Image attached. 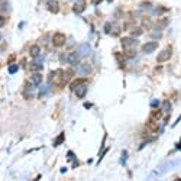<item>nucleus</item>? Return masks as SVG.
Segmentation results:
<instances>
[{"instance_id":"f257e3e1","label":"nucleus","mask_w":181,"mask_h":181,"mask_svg":"<svg viewBox=\"0 0 181 181\" xmlns=\"http://www.w3.org/2000/svg\"><path fill=\"white\" fill-rule=\"evenodd\" d=\"M86 0H77L76 3H74V6H72V12L74 13H77V15H80V13H83L84 10H86Z\"/></svg>"},{"instance_id":"f03ea898","label":"nucleus","mask_w":181,"mask_h":181,"mask_svg":"<svg viewBox=\"0 0 181 181\" xmlns=\"http://www.w3.org/2000/svg\"><path fill=\"white\" fill-rule=\"evenodd\" d=\"M65 44V35L64 34H55L52 36V45L54 46H62Z\"/></svg>"},{"instance_id":"7ed1b4c3","label":"nucleus","mask_w":181,"mask_h":181,"mask_svg":"<svg viewBox=\"0 0 181 181\" xmlns=\"http://www.w3.org/2000/svg\"><path fill=\"white\" fill-rule=\"evenodd\" d=\"M157 46H158L157 42H148V44H145V45L142 46V52L143 54H151L157 49Z\"/></svg>"},{"instance_id":"20e7f679","label":"nucleus","mask_w":181,"mask_h":181,"mask_svg":"<svg viewBox=\"0 0 181 181\" xmlns=\"http://www.w3.org/2000/svg\"><path fill=\"white\" fill-rule=\"evenodd\" d=\"M48 10L52 12V13H58V10H60V6H58V2L57 0H48Z\"/></svg>"},{"instance_id":"39448f33","label":"nucleus","mask_w":181,"mask_h":181,"mask_svg":"<svg viewBox=\"0 0 181 181\" xmlns=\"http://www.w3.org/2000/svg\"><path fill=\"white\" fill-rule=\"evenodd\" d=\"M77 52H78L80 57H86V55H88V54L91 52V48L88 44H84V45H81V48H80Z\"/></svg>"},{"instance_id":"423d86ee","label":"nucleus","mask_w":181,"mask_h":181,"mask_svg":"<svg viewBox=\"0 0 181 181\" xmlns=\"http://www.w3.org/2000/svg\"><path fill=\"white\" fill-rule=\"evenodd\" d=\"M170 57H171V51L170 49H165V51H162V52L158 55L157 61H158V62H164V61L170 60Z\"/></svg>"},{"instance_id":"0eeeda50","label":"nucleus","mask_w":181,"mask_h":181,"mask_svg":"<svg viewBox=\"0 0 181 181\" xmlns=\"http://www.w3.org/2000/svg\"><path fill=\"white\" fill-rule=\"evenodd\" d=\"M74 91H76V96H77V97H78V98H83L84 96H86V93H87V87L84 86V84H81V86H78Z\"/></svg>"},{"instance_id":"6e6552de","label":"nucleus","mask_w":181,"mask_h":181,"mask_svg":"<svg viewBox=\"0 0 181 181\" xmlns=\"http://www.w3.org/2000/svg\"><path fill=\"white\" fill-rule=\"evenodd\" d=\"M120 42H122V45H123V46H135V45H138V41H136V39H132V38H122Z\"/></svg>"},{"instance_id":"1a4fd4ad","label":"nucleus","mask_w":181,"mask_h":181,"mask_svg":"<svg viewBox=\"0 0 181 181\" xmlns=\"http://www.w3.org/2000/svg\"><path fill=\"white\" fill-rule=\"evenodd\" d=\"M34 87L35 86H32V84H29V86H26L25 87V98H32L34 97Z\"/></svg>"},{"instance_id":"9d476101","label":"nucleus","mask_w":181,"mask_h":181,"mask_svg":"<svg viewBox=\"0 0 181 181\" xmlns=\"http://www.w3.org/2000/svg\"><path fill=\"white\" fill-rule=\"evenodd\" d=\"M30 80H32V81H30L32 86H39V84L42 83V76L41 74H34V76L30 77Z\"/></svg>"},{"instance_id":"9b49d317","label":"nucleus","mask_w":181,"mask_h":181,"mask_svg":"<svg viewBox=\"0 0 181 181\" xmlns=\"http://www.w3.org/2000/svg\"><path fill=\"white\" fill-rule=\"evenodd\" d=\"M78 60H80V55H78V52H72L71 55H70V57H68V62H70V64H77V62H78Z\"/></svg>"},{"instance_id":"f8f14e48","label":"nucleus","mask_w":181,"mask_h":181,"mask_svg":"<svg viewBox=\"0 0 181 181\" xmlns=\"http://www.w3.org/2000/svg\"><path fill=\"white\" fill-rule=\"evenodd\" d=\"M29 54H30V57H34V58L38 57V55H39V45H34V46H30Z\"/></svg>"},{"instance_id":"ddd939ff","label":"nucleus","mask_w":181,"mask_h":181,"mask_svg":"<svg viewBox=\"0 0 181 181\" xmlns=\"http://www.w3.org/2000/svg\"><path fill=\"white\" fill-rule=\"evenodd\" d=\"M29 70H32V71H39V70H42V65L38 64V62H30Z\"/></svg>"},{"instance_id":"4468645a","label":"nucleus","mask_w":181,"mask_h":181,"mask_svg":"<svg viewBox=\"0 0 181 181\" xmlns=\"http://www.w3.org/2000/svg\"><path fill=\"white\" fill-rule=\"evenodd\" d=\"M91 71V68L88 64H84L81 65V68H80V74H88V72Z\"/></svg>"},{"instance_id":"2eb2a0df","label":"nucleus","mask_w":181,"mask_h":181,"mask_svg":"<svg viewBox=\"0 0 181 181\" xmlns=\"http://www.w3.org/2000/svg\"><path fill=\"white\" fill-rule=\"evenodd\" d=\"M81 84H84V80H83V78H78L77 81H74V83L71 84V90H76L77 87L81 86Z\"/></svg>"},{"instance_id":"dca6fc26","label":"nucleus","mask_w":181,"mask_h":181,"mask_svg":"<svg viewBox=\"0 0 181 181\" xmlns=\"http://www.w3.org/2000/svg\"><path fill=\"white\" fill-rule=\"evenodd\" d=\"M61 142H64V133H60V135H58V139L54 142V146H58Z\"/></svg>"},{"instance_id":"f3484780","label":"nucleus","mask_w":181,"mask_h":181,"mask_svg":"<svg viewBox=\"0 0 181 181\" xmlns=\"http://www.w3.org/2000/svg\"><path fill=\"white\" fill-rule=\"evenodd\" d=\"M130 34L135 35V36H139V35L142 34V29H141V28H136V29H133L132 32H130Z\"/></svg>"},{"instance_id":"a211bd4d","label":"nucleus","mask_w":181,"mask_h":181,"mask_svg":"<svg viewBox=\"0 0 181 181\" xmlns=\"http://www.w3.org/2000/svg\"><path fill=\"white\" fill-rule=\"evenodd\" d=\"M18 71V65H10V67H9V72H10V74H13V72H16Z\"/></svg>"},{"instance_id":"6ab92c4d","label":"nucleus","mask_w":181,"mask_h":181,"mask_svg":"<svg viewBox=\"0 0 181 181\" xmlns=\"http://www.w3.org/2000/svg\"><path fill=\"white\" fill-rule=\"evenodd\" d=\"M158 104H159V102H158V100H154V102L151 103V106H152V107H158Z\"/></svg>"},{"instance_id":"aec40b11","label":"nucleus","mask_w":181,"mask_h":181,"mask_svg":"<svg viewBox=\"0 0 181 181\" xmlns=\"http://www.w3.org/2000/svg\"><path fill=\"white\" fill-rule=\"evenodd\" d=\"M109 30H110V25L107 23V25L104 26V32H106V34H109Z\"/></svg>"},{"instance_id":"412c9836","label":"nucleus","mask_w":181,"mask_h":181,"mask_svg":"<svg viewBox=\"0 0 181 181\" xmlns=\"http://www.w3.org/2000/svg\"><path fill=\"white\" fill-rule=\"evenodd\" d=\"M4 25V19H3V16H0V26H3Z\"/></svg>"},{"instance_id":"4be33fe9","label":"nucleus","mask_w":181,"mask_h":181,"mask_svg":"<svg viewBox=\"0 0 181 181\" xmlns=\"http://www.w3.org/2000/svg\"><path fill=\"white\" fill-rule=\"evenodd\" d=\"M100 2H102V0H93V3H94V4H98Z\"/></svg>"},{"instance_id":"5701e85b","label":"nucleus","mask_w":181,"mask_h":181,"mask_svg":"<svg viewBox=\"0 0 181 181\" xmlns=\"http://www.w3.org/2000/svg\"><path fill=\"white\" fill-rule=\"evenodd\" d=\"M0 39H2V34H0Z\"/></svg>"},{"instance_id":"b1692460","label":"nucleus","mask_w":181,"mask_h":181,"mask_svg":"<svg viewBox=\"0 0 181 181\" xmlns=\"http://www.w3.org/2000/svg\"><path fill=\"white\" fill-rule=\"evenodd\" d=\"M107 2H112V0H107Z\"/></svg>"}]
</instances>
